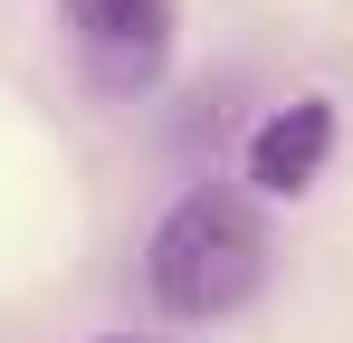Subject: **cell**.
<instances>
[{"mask_svg": "<svg viewBox=\"0 0 353 343\" xmlns=\"http://www.w3.org/2000/svg\"><path fill=\"white\" fill-rule=\"evenodd\" d=\"M143 286L181 324H220L268 286V229L239 191H181L143 238Z\"/></svg>", "mask_w": 353, "mask_h": 343, "instance_id": "1", "label": "cell"}, {"mask_svg": "<svg viewBox=\"0 0 353 343\" xmlns=\"http://www.w3.org/2000/svg\"><path fill=\"white\" fill-rule=\"evenodd\" d=\"M67 29L105 96H143L172 57V0H67Z\"/></svg>", "mask_w": 353, "mask_h": 343, "instance_id": "2", "label": "cell"}, {"mask_svg": "<svg viewBox=\"0 0 353 343\" xmlns=\"http://www.w3.org/2000/svg\"><path fill=\"white\" fill-rule=\"evenodd\" d=\"M325 163H334V105H325V96H296V105L258 114V134H248V181H258L268 200L315 191Z\"/></svg>", "mask_w": 353, "mask_h": 343, "instance_id": "3", "label": "cell"}]
</instances>
